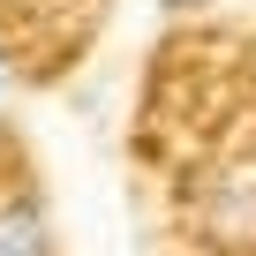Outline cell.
Masks as SVG:
<instances>
[{
    "label": "cell",
    "mask_w": 256,
    "mask_h": 256,
    "mask_svg": "<svg viewBox=\"0 0 256 256\" xmlns=\"http://www.w3.org/2000/svg\"><path fill=\"white\" fill-rule=\"evenodd\" d=\"M0 256H53V218L38 188H0Z\"/></svg>",
    "instance_id": "1"
},
{
    "label": "cell",
    "mask_w": 256,
    "mask_h": 256,
    "mask_svg": "<svg viewBox=\"0 0 256 256\" xmlns=\"http://www.w3.org/2000/svg\"><path fill=\"white\" fill-rule=\"evenodd\" d=\"M211 218H218L226 234H241V226H256V166H234V174H226V188H218V204H211Z\"/></svg>",
    "instance_id": "2"
},
{
    "label": "cell",
    "mask_w": 256,
    "mask_h": 256,
    "mask_svg": "<svg viewBox=\"0 0 256 256\" xmlns=\"http://www.w3.org/2000/svg\"><path fill=\"white\" fill-rule=\"evenodd\" d=\"M188 8H204V0H166V16H188Z\"/></svg>",
    "instance_id": "3"
},
{
    "label": "cell",
    "mask_w": 256,
    "mask_h": 256,
    "mask_svg": "<svg viewBox=\"0 0 256 256\" xmlns=\"http://www.w3.org/2000/svg\"><path fill=\"white\" fill-rule=\"evenodd\" d=\"M0 83H8V76H0Z\"/></svg>",
    "instance_id": "4"
}]
</instances>
